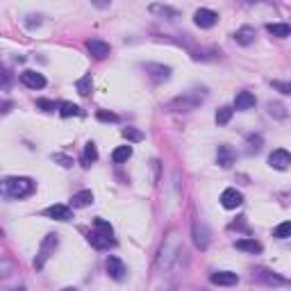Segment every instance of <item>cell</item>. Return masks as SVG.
<instances>
[{
	"mask_svg": "<svg viewBox=\"0 0 291 291\" xmlns=\"http://www.w3.org/2000/svg\"><path fill=\"white\" fill-rule=\"evenodd\" d=\"M107 273H109V278L116 282H121L125 278V273H128V269H125V264L121 262L118 257H107Z\"/></svg>",
	"mask_w": 291,
	"mask_h": 291,
	"instance_id": "obj_5",
	"label": "cell"
},
{
	"mask_svg": "<svg viewBox=\"0 0 291 291\" xmlns=\"http://www.w3.org/2000/svg\"><path fill=\"white\" fill-rule=\"evenodd\" d=\"M123 139L132 141V144H139V141H144V132L141 130H135V128H123Z\"/></svg>",
	"mask_w": 291,
	"mask_h": 291,
	"instance_id": "obj_27",
	"label": "cell"
},
{
	"mask_svg": "<svg viewBox=\"0 0 291 291\" xmlns=\"http://www.w3.org/2000/svg\"><path fill=\"white\" fill-rule=\"evenodd\" d=\"M87 50L91 52V57H96V59H102V57H107L109 55V44L107 41H102V39H89L87 41Z\"/></svg>",
	"mask_w": 291,
	"mask_h": 291,
	"instance_id": "obj_9",
	"label": "cell"
},
{
	"mask_svg": "<svg viewBox=\"0 0 291 291\" xmlns=\"http://www.w3.org/2000/svg\"><path fill=\"white\" fill-rule=\"evenodd\" d=\"M257 105V98L250 94V91H239L235 98V107L239 112H246V109H252V107Z\"/></svg>",
	"mask_w": 291,
	"mask_h": 291,
	"instance_id": "obj_13",
	"label": "cell"
},
{
	"mask_svg": "<svg viewBox=\"0 0 291 291\" xmlns=\"http://www.w3.org/2000/svg\"><path fill=\"white\" fill-rule=\"evenodd\" d=\"M37 107H39V109H44V112H55L57 107V102H52V100H46V98H39V100H37Z\"/></svg>",
	"mask_w": 291,
	"mask_h": 291,
	"instance_id": "obj_32",
	"label": "cell"
},
{
	"mask_svg": "<svg viewBox=\"0 0 291 291\" xmlns=\"http://www.w3.org/2000/svg\"><path fill=\"white\" fill-rule=\"evenodd\" d=\"M255 275H257V280L266 282V285H289V282H287L285 278H280V275L271 273V271H264V269H259Z\"/></svg>",
	"mask_w": 291,
	"mask_h": 291,
	"instance_id": "obj_20",
	"label": "cell"
},
{
	"mask_svg": "<svg viewBox=\"0 0 291 291\" xmlns=\"http://www.w3.org/2000/svg\"><path fill=\"white\" fill-rule=\"evenodd\" d=\"M216 21H218V14L216 11H212V9H205V7H200V9L194 14V23H196L198 28H214L216 25Z\"/></svg>",
	"mask_w": 291,
	"mask_h": 291,
	"instance_id": "obj_4",
	"label": "cell"
},
{
	"mask_svg": "<svg viewBox=\"0 0 291 291\" xmlns=\"http://www.w3.org/2000/svg\"><path fill=\"white\" fill-rule=\"evenodd\" d=\"M266 30H269V34L280 37V39L291 37V25H289V23H269V25H266Z\"/></svg>",
	"mask_w": 291,
	"mask_h": 291,
	"instance_id": "obj_18",
	"label": "cell"
},
{
	"mask_svg": "<svg viewBox=\"0 0 291 291\" xmlns=\"http://www.w3.org/2000/svg\"><path fill=\"white\" fill-rule=\"evenodd\" d=\"M212 285H218V287H232L239 282V275L237 273H230V271H218V273H212Z\"/></svg>",
	"mask_w": 291,
	"mask_h": 291,
	"instance_id": "obj_11",
	"label": "cell"
},
{
	"mask_svg": "<svg viewBox=\"0 0 291 291\" xmlns=\"http://www.w3.org/2000/svg\"><path fill=\"white\" fill-rule=\"evenodd\" d=\"M57 246H59V235H48L44 241H41V248H39V255L34 257V269L39 271L46 266V262L55 255Z\"/></svg>",
	"mask_w": 291,
	"mask_h": 291,
	"instance_id": "obj_3",
	"label": "cell"
},
{
	"mask_svg": "<svg viewBox=\"0 0 291 291\" xmlns=\"http://www.w3.org/2000/svg\"><path fill=\"white\" fill-rule=\"evenodd\" d=\"M235 150L230 148V146H218V150H216V162L218 166H223V168H230L232 164H235Z\"/></svg>",
	"mask_w": 291,
	"mask_h": 291,
	"instance_id": "obj_14",
	"label": "cell"
},
{
	"mask_svg": "<svg viewBox=\"0 0 291 291\" xmlns=\"http://www.w3.org/2000/svg\"><path fill=\"white\" fill-rule=\"evenodd\" d=\"M235 248L237 250L252 252V255H259V252H262V243L255 239H239V241H235Z\"/></svg>",
	"mask_w": 291,
	"mask_h": 291,
	"instance_id": "obj_17",
	"label": "cell"
},
{
	"mask_svg": "<svg viewBox=\"0 0 291 291\" xmlns=\"http://www.w3.org/2000/svg\"><path fill=\"white\" fill-rule=\"evenodd\" d=\"M271 87H273L275 91H280V94L291 96V82H282V80H275V82H271Z\"/></svg>",
	"mask_w": 291,
	"mask_h": 291,
	"instance_id": "obj_31",
	"label": "cell"
},
{
	"mask_svg": "<svg viewBox=\"0 0 291 291\" xmlns=\"http://www.w3.org/2000/svg\"><path fill=\"white\" fill-rule=\"evenodd\" d=\"M232 112H235V109H230V107H221V109L216 112V123L218 125H228L230 118H232Z\"/></svg>",
	"mask_w": 291,
	"mask_h": 291,
	"instance_id": "obj_29",
	"label": "cell"
},
{
	"mask_svg": "<svg viewBox=\"0 0 291 291\" xmlns=\"http://www.w3.org/2000/svg\"><path fill=\"white\" fill-rule=\"evenodd\" d=\"M62 291H78L75 287H66V289H62Z\"/></svg>",
	"mask_w": 291,
	"mask_h": 291,
	"instance_id": "obj_35",
	"label": "cell"
},
{
	"mask_svg": "<svg viewBox=\"0 0 291 291\" xmlns=\"http://www.w3.org/2000/svg\"><path fill=\"white\" fill-rule=\"evenodd\" d=\"M91 87H94V80H91V75H84V78H80L78 82H75V89H78L80 96H89L91 94Z\"/></svg>",
	"mask_w": 291,
	"mask_h": 291,
	"instance_id": "obj_24",
	"label": "cell"
},
{
	"mask_svg": "<svg viewBox=\"0 0 291 291\" xmlns=\"http://www.w3.org/2000/svg\"><path fill=\"white\" fill-rule=\"evenodd\" d=\"M243 202V196H241V191L237 189H225L223 194H221V205H223L225 209H237Z\"/></svg>",
	"mask_w": 291,
	"mask_h": 291,
	"instance_id": "obj_8",
	"label": "cell"
},
{
	"mask_svg": "<svg viewBox=\"0 0 291 291\" xmlns=\"http://www.w3.org/2000/svg\"><path fill=\"white\" fill-rule=\"evenodd\" d=\"M34 191V182L30 178H7L5 180V194L14 200L28 198Z\"/></svg>",
	"mask_w": 291,
	"mask_h": 291,
	"instance_id": "obj_2",
	"label": "cell"
},
{
	"mask_svg": "<svg viewBox=\"0 0 291 291\" xmlns=\"http://www.w3.org/2000/svg\"><path fill=\"white\" fill-rule=\"evenodd\" d=\"M94 228H96V232H100V235H105V237L114 235V228L107 223L105 218H94Z\"/></svg>",
	"mask_w": 291,
	"mask_h": 291,
	"instance_id": "obj_26",
	"label": "cell"
},
{
	"mask_svg": "<svg viewBox=\"0 0 291 291\" xmlns=\"http://www.w3.org/2000/svg\"><path fill=\"white\" fill-rule=\"evenodd\" d=\"M87 241H89L94 248H98V250L116 246V241H114L112 237H105V235H100V232H89V235H87Z\"/></svg>",
	"mask_w": 291,
	"mask_h": 291,
	"instance_id": "obj_10",
	"label": "cell"
},
{
	"mask_svg": "<svg viewBox=\"0 0 291 291\" xmlns=\"http://www.w3.org/2000/svg\"><path fill=\"white\" fill-rule=\"evenodd\" d=\"M52 162H59L64 168L73 166V159L71 157H66V155H62V152H52Z\"/></svg>",
	"mask_w": 291,
	"mask_h": 291,
	"instance_id": "obj_33",
	"label": "cell"
},
{
	"mask_svg": "<svg viewBox=\"0 0 291 291\" xmlns=\"http://www.w3.org/2000/svg\"><path fill=\"white\" fill-rule=\"evenodd\" d=\"M130 157H132V146H118L116 150L112 152V162L123 164V162H128Z\"/></svg>",
	"mask_w": 291,
	"mask_h": 291,
	"instance_id": "obj_23",
	"label": "cell"
},
{
	"mask_svg": "<svg viewBox=\"0 0 291 291\" xmlns=\"http://www.w3.org/2000/svg\"><path fill=\"white\" fill-rule=\"evenodd\" d=\"M235 41L241 46H250L252 41H255V28H250V25H243V28H239L235 32Z\"/></svg>",
	"mask_w": 291,
	"mask_h": 291,
	"instance_id": "obj_15",
	"label": "cell"
},
{
	"mask_svg": "<svg viewBox=\"0 0 291 291\" xmlns=\"http://www.w3.org/2000/svg\"><path fill=\"white\" fill-rule=\"evenodd\" d=\"M96 116H98V121H105V123H116L118 121V116L112 112H98Z\"/></svg>",
	"mask_w": 291,
	"mask_h": 291,
	"instance_id": "obj_34",
	"label": "cell"
},
{
	"mask_svg": "<svg viewBox=\"0 0 291 291\" xmlns=\"http://www.w3.org/2000/svg\"><path fill=\"white\" fill-rule=\"evenodd\" d=\"M91 202H94V194H91L89 189H82V191H78V194L73 196V207H75V209L89 207Z\"/></svg>",
	"mask_w": 291,
	"mask_h": 291,
	"instance_id": "obj_16",
	"label": "cell"
},
{
	"mask_svg": "<svg viewBox=\"0 0 291 291\" xmlns=\"http://www.w3.org/2000/svg\"><path fill=\"white\" fill-rule=\"evenodd\" d=\"M98 159V148H96L94 141H89V144L84 146V155H82V166L84 168H89L91 164Z\"/></svg>",
	"mask_w": 291,
	"mask_h": 291,
	"instance_id": "obj_21",
	"label": "cell"
},
{
	"mask_svg": "<svg viewBox=\"0 0 291 291\" xmlns=\"http://www.w3.org/2000/svg\"><path fill=\"white\" fill-rule=\"evenodd\" d=\"M194 241H196V246L200 248V250H207L209 232H207V228H205V225H202V230H198V225H194Z\"/></svg>",
	"mask_w": 291,
	"mask_h": 291,
	"instance_id": "obj_19",
	"label": "cell"
},
{
	"mask_svg": "<svg viewBox=\"0 0 291 291\" xmlns=\"http://www.w3.org/2000/svg\"><path fill=\"white\" fill-rule=\"evenodd\" d=\"M146 71H152L150 75L155 80H168L171 78V68L162 66V64H146Z\"/></svg>",
	"mask_w": 291,
	"mask_h": 291,
	"instance_id": "obj_22",
	"label": "cell"
},
{
	"mask_svg": "<svg viewBox=\"0 0 291 291\" xmlns=\"http://www.w3.org/2000/svg\"><path fill=\"white\" fill-rule=\"evenodd\" d=\"M150 11H155V14H162V16H178V9H173V7H166V5H150Z\"/></svg>",
	"mask_w": 291,
	"mask_h": 291,
	"instance_id": "obj_30",
	"label": "cell"
},
{
	"mask_svg": "<svg viewBox=\"0 0 291 291\" xmlns=\"http://www.w3.org/2000/svg\"><path fill=\"white\" fill-rule=\"evenodd\" d=\"M21 82L28 87V89H44L46 87V78L37 71H23L21 73Z\"/></svg>",
	"mask_w": 291,
	"mask_h": 291,
	"instance_id": "obj_6",
	"label": "cell"
},
{
	"mask_svg": "<svg viewBox=\"0 0 291 291\" xmlns=\"http://www.w3.org/2000/svg\"><path fill=\"white\" fill-rule=\"evenodd\" d=\"M14 291H23V289H14Z\"/></svg>",
	"mask_w": 291,
	"mask_h": 291,
	"instance_id": "obj_37",
	"label": "cell"
},
{
	"mask_svg": "<svg viewBox=\"0 0 291 291\" xmlns=\"http://www.w3.org/2000/svg\"><path fill=\"white\" fill-rule=\"evenodd\" d=\"M269 164L273 168H278V171H285V168H289L291 166V152H287V150H273L269 155Z\"/></svg>",
	"mask_w": 291,
	"mask_h": 291,
	"instance_id": "obj_7",
	"label": "cell"
},
{
	"mask_svg": "<svg viewBox=\"0 0 291 291\" xmlns=\"http://www.w3.org/2000/svg\"><path fill=\"white\" fill-rule=\"evenodd\" d=\"M164 291H173V289H171V287H168V289H164Z\"/></svg>",
	"mask_w": 291,
	"mask_h": 291,
	"instance_id": "obj_36",
	"label": "cell"
},
{
	"mask_svg": "<svg viewBox=\"0 0 291 291\" xmlns=\"http://www.w3.org/2000/svg\"><path fill=\"white\" fill-rule=\"evenodd\" d=\"M180 250H182V243H180V237H178V230H171L168 237L164 239L162 248H159V255H157V269L168 271L173 266V262L178 259Z\"/></svg>",
	"mask_w": 291,
	"mask_h": 291,
	"instance_id": "obj_1",
	"label": "cell"
},
{
	"mask_svg": "<svg viewBox=\"0 0 291 291\" xmlns=\"http://www.w3.org/2000/svg\"><path fill=\"white\" fill-rule=\"evenodd\" d=\"M59 114H62L64 118H68V116H82V109H80L78 105H73V102H62V105H59Z\"/></svg>",
	"mask_w": 291,
	"mask_h": 291,
	"instance_id": "obj_25",
	"label": "cell"
},
{
	"mask_svg": "<svg viewBox=\"0 0 291 291\" xmlns=\"http://www.w3.org/2000/svg\"><path fill=\"white\" fill-rule=\"evenodd\" d=\"M44 214L48 218H55V221H71V218H73L71 207H66V205H50V207L46 209Z\"/></svg>",
	"mask_w": 291,
	"mask_h": 291,
	"instance_id": "obj_12",
	"label": "cell"
},
{
	"mask_svg": "<svg viewBox=\"0 0 291 291\" xmlns=\"http://www.w3.org/2000/svg\"><path fill=\"white\" fill-rule=\"evenodd\" d=\"M273 237L275 239H287V237H291V221H285V223L278 225V228L273 230Z\"/></svg>",
	"mask_w": 291,
	"mask_h": 291,
	"instance_id": "obj_28",
	"label": "cell"
}]
</instances>
